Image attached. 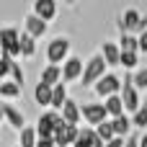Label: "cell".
<instances>
[{"mask_svg":"<svg viewBox=\"0 0 147 147\" xmlns=\"http://www.w3.org/2000/svg\"><path fill=\"white\" fill-rule=\"evenodd\" d=\"M132 83L137 90H147V67H137V72H132Z\"/></svg>","mask_w":147,"mask_h":147,"instance_id":"cell-29","label":"cell"},{"mask_svg":"<svg viewBox=\"0 0 147 147\" xmlns=\"http://www.w3.org/2000/svg\"><path fill=\"white\" fill-rule=\"evenodd\" d=\"M21 31L16 26H3L0 28V54H8L10 59L21 57V47H18Z\"/></svg>","mask_w":147,"mask_h":147,"instance_id":"cell-5","label":"cell"},{"mask_svg":"<svg viewBox=\"0 0 147 147\" xmlns=\"http://www.w3.org/2000/svg\"><path fill=\"white\" fill-rule=\"evenodd\" d=\"M137 44H140V54H147V18H142V23H140Z\"/></svg>","mask_w":147,"mask_h":147,"instance_id":"cell-30","label":"cell"},{"mask_svg":"<svg viewBox=\"0 0 147 147\" xmlns=\"http://www.w3.org/2000/svg\"><path fill=\"white\" fill-rule=\"evenodd\" d=\"M124 147H140V134H137V132H132V134L124 140Z\"/></svg>","mask_w":147,"mask_h":147,"instance_id":"cell-32","label":"cell"},{"mask_svg":"<svg viewBox=\"0 0 147 147\" xmlns=\"http://www.w3.org/2000/svg\"><path fill=\"white\" fill-rule=\"evenodd\" d=\"M18 47H21V57H23V59H31V57L36 54V41H34V39H31L28 34H23V31H21Z\"/></svg>","mask_w":147,"mask_h":147,"instance_id":"cell-23","label":"cell"},{"mask_svg":"<svg viewBox=\"0 0 147 147\" xmlns=\"http://www.w3.org/2000/svg\"><path fill=\"white\" fill-rule=\"evenodd\" d=\"M8 80H13L16 85H21L23 88V83H26V75H23V67L18 65V62H13V67H10V78Z\"/></svg>","mask_w":147,"mask_h":147,"instance_id":"cell-31","label":"cell"},{"mask_svg":"<svg viewBox=\"0 0 147 147\" xmlns=\"http://www.w3.org/2000/svg\"><path fill=\"white\" fill-rule=\"evenodd\" d=\"M83 67H85V59L78 57V54H70L67 62L62 65V83L70 85V83H80L83 78Z\"/></svg>","mask_w":147,"mask_h":147,"instance_id":"cell-8","label":"cell"},{"mask_svg":"<svg viewBox=\"0 0 147 147\" xmlns=\"http://www.w3.org/2000/svg\"><path fill=\"white\" fill-rule=\"evenodd\" d=\"M39 83H44V85H49V88L59 85V83H62V67L47 65V67L41 70V75H39Z\"/></svg>","mask_w":147,"mask_h":147,"instance_id":"cell-18","label":"cell"},{"mask_svg":"<svg viewBox=\"0 0 147 147\" xmlns=\"http://www.w3.org/2000/svg\"><path fill=\"white\" fill-rule=\"evenodd\" d=\"M67 98H70V96H67V85H65V83L54 85V88H52V106H49V109L62 111V106L67 103Z\"/></svg>","mask_w":147,"mask_h":147,"instance_id":"cell-22","label":"cell"},{"mask_svg":"<svg viewBox=\"0 0 147 147\" xmlns=\"http://www.w3.org/2000/svg\"><path fill=\"white\" fill-rule=\"evenodd\" d=\"M59 116H62V121H65V124H72V127H78V124L83 121V114H80V103H78L75 98H67V103L62 106Z\"/></svg>","mask_w":147,"mask_h":147,"instance_id":"cell-14","label":"cell"},{"mask_svg":"<svg viewBox=\"0 0 147 147\" xmlns=\"http://www.w3.org/2000/svg\"><path fill=\"white\" fill-rule=\"evenodd\" d=\"M119 96H121V103H124V114L127 116H132L140 106H142V98H140V90L134 88V83H132V72H127L124 78H121V90H119Z\"/></svg>","mask_w":147,"mask_h":147,"instance_id":"cell-4","label":"cell"},{"mask_svg":"<svg viewBox=\"0 0 147 147\" xmlns=\"http://www.w3.org/2000/svg\"><path fill=\"white\" fill-rule=\"evenodd\" d=\"M0 124H3V114H0Z\"/></svg>","mask_w":147,"mask_h":147,"instance_id":"cell-37","label":"cell"},{"mask_svg":"<svg viewBox=\"0 0 147 147\" xmlns=\"http://www.w3.org/2000/svg\"><path fill=\"white\" fill-rule=\"evenodd\" d=\"M103 106H106L109 119H119V116H124V103H121V96H119V93H116V96H109V98L103 101Z\"/></svg>","mask_w":147,"mask_h":147,"instance_id":"cell-20","label":"cell"},{"mask_svg":"<svg viewBox=\"0 0 147 147\" xmlns=\"http://www.w3.org/2000/svg\"><path fill=\"white\" fill-rule=\"evenodd\" d=\"M78 132H80V127L62 124V127L54 132V147H72L75 140H78Z\"/></svg>","mask_w":147,"mask_h":147,"instance_id":"cell-13","label":"cell"},{"mask_svg":"<svg viewBox=\"0 0 147 147\" xmlns=\"http://www.w3.org/2000/svg\"><path fill=\"white\" fill-rule=\"evenodd\" d=\"M70 49H72V39H70V36H65V34L54 36V39L47 44V65L62 67V65L67 62V57H70Z\"/></svg>","mask_w":147,"mask_h":147,"instance_id":"cell-2","label":"cell"},{"mask_svg":"<svg viewBox=\"0 0 147 147\" xmlns=\"http://www.w3.org/2000/svg\"><path fill=\"white\" fill-rule=\"evenodd\" d=\"M142 18H145V16H142L137 8H127V10H121V16H119L116 26H119V31H121V34H134V36H137Z\"/></svg>","mask_w":147,"mask_h":147,"instance_id":"cell-9","label":"cell"},{"mask_svg":"<svg viewBox=\"0 0 147 147\" xmlns=\"http://www.w3.org/2000/svg\"><path fill=\"white\" fill-rule=\"evenodd\" d=\"M72 147H106V145L96 137V129H93V127H80L78 140H75Z\"/></svg>","mask_w":147,"mask_h":147,"instance_id":"cell-15","label":"cell"},{"mask_svg":"<svg viewBox=\"0 0 147 147\" xmlns=\"http://www.w3.org/2000/svg\"><path fill=\"white\" fill-rule=\"evenodd\" d=\"M145 18H147V16H145Z\"/></svg>","mask_w":147,"mask_h":147,"instance_id":"cell-38","label":"cell"},{"mask_svg":"<svg viewBox=\"0 0 147 147\" xmlns=\"http://www.w3.org/2000/svg\"><path fill=\"white\" fill-rule=\"evenodd\" d=\"M132 127H134V132L147 129V106H140V109L132 114Z\"/></svg>","mask_w":147,"mask_h":147,"instance_id":"cell-27","label":"cell"},{"mask_svg":"<svg viewBox=\"0 0 147 147\" xmlns=\"http://www.w3.org/2000/svg\"><path fill=\"white\" fill-rule=\"evenodd\" d=\"M137 62H140V52H121L119 57V67H124L127 72H137Z\"/></svg>","mask_w":147,"mask_h":147,"instance_id":"cell-25","label":"cell"},{"mask_svg":"<svg viewBox=\"0 0 147 147\" xmlns=\"http://www.w3.org/2000/svg\"><path fill=\"white\" fill-rule=\"evenodd\" d=\"M80 114H83V121L88 127H98L103 121H109V114H106V106L103 101H90V103H80Z\"/></svg>","mask_w":147,"mask_h":147,"instance_id":"cell-6","label":"cell"},{"mask_svg":"<svg viewBox=\"0 0 147 147\" xmlns=\"http://www.w3.org/2000/svg\"><path fill=\"white\" fill-rule=\"evenodd\" d=\"M142 106H147V98H145V101H142Z\"/></svg>","mask_w":147,"mask_h":147,"instance_id":"cell-36","label":"cell"},{"mask_svg":"<svg viewBox=\"0 0 147 147\" xmlns=\"http://www.w3.org/2000/svg\"><path fill=\"white\" fill-rule=\"evenodd\" d=\"M140 147H147V134H140Z\"/></svg>","mask_w":147,"mask_h":147,"instance_id":"cell-35","label":"cell"},{"mask_svg":"<svg viewBox=\"0 0 147 147\" xmlns=\"http://www.w3.org/2000/svg\"><path fill=\"white\" fill-rule=\"evenodd\" d=\"M101 57L109 67H119V57H121V49L116 41H103L101 44Z\"/></svg>","mask_w":147,"mask_h":147,"instance_id":"cell-16","label":"cell"},{"mask_svg":"<svg viewBox=\"0 0 147 147\" xmlns=\"http://www.w3.org/2000/svg\"><path fill=\"white\" fill-rule=\"evenodd\" d=\"M111 121V129H114V137H121V140H127L132 132H134V127H132V116H119V119H109Z\"/></svg>","mask_w":147,"mask_h":147,"instance_id":"cell-17","label":"cell"},{"mask_svg":"<svg viewBox=\"0 0 147 147\" xmlns=\"http://www.w3.org/2000/svg\"><path fill=\"white\" fill-rule=\"evenodd\" d=\"M116 44H119L121 52H140V44H137V36L134 34H121Z\"/></svg>","mask_w":147,"mask_h":147,"instance_id":"cell-26","label":"cell"},{"mask_svg":"<svg viewBox=\"0 0 147 147\" xmlns=\"http://www.w3.org/2000/svg\"><path fill=\"white\" fill-rule=\"evenodd\" d=\"M106 147H124V140L121 137H114L111 142H106Z\"/></svg>","mask_w":147,"mask_h":147,"instance_id":"cell-33","label":"cell"},{"mask_svg":"<svg viewBox=\"0 0 147 147\" xmlns=\"http://www.w3.org/2000/svg\"><path fill=\"white\" fill-rule=\"evenodd\" d=\"M31 13H34L36 18H41L44 23H49V21H54V18H57L59 5H57V0H36Z\"/></svg>","mask_w":147,"mask_h":147,"instance_id":"cell-11","label":"cell"},{"mask_svg":"<svg viewBox=\"0 0 147 147\" xmlns=\"http://www.w3.org/2000/svg\"><path fill=\"white\" fill-rule=\"evenodd\" d=\"M0 114H3V121H5L10 129L21 132V129L26 127V116H23V111L16 109L13 103H3V106H0Z\"/></svg>","mask_w":147,"mask_h":147,"instance_id":"cell-10","label":"cell"},{"mask_svg":"<svg viewBox=\"0 0 147 147\" xmlns=\"http://www.w3.org/2000/svg\"><path fill=\"white\" fill-rule=\"evenodd\" d=\"M36 147H54V140H36Z\"/></svg>","mask_w":147,"mask_h":147,"instance_id":"cell-34","label":"cell"},{"mask_svg":"<svg viewBox=\"0 0 147 147\" xmlns=\"http://www.w3.org/2000/svg\"><path fill=\"white\" fill-rule=\"evenodd\" d=\"M18 147H36V129L31 124H26L18 132Z\"/></svg>","mask_w":147,"mask_h":147,"instance_id":"cell-24","label":"cell"},{"mask_svg":"<svg viewBox=\"0 0 147 147\" xmlns=\"http://www.w3.org/2000/svg\"><path fill=\"white\" fill-rule=\"evenodd\" d=\"M21 93H23V88L16 85L13 80H3V83H0V98H3V101H18Z\"/></svg>","mask_w":147,"mask_h":147,"instance_id":"cell-21","label":"cell"},{"mask_svg":"<svg viewBox=\"0 0 147 147\" xmlns=\"http://www.w3.org/2000/svg\"><path fill=\"white\" fill-rule=\"evenodd\" d=\"M96 137L106 145V142H111L114 140V129H111V121H103V124H98L96 127Z\"/></svg>","mask_w":147,"mask_h":147,"instance_id":"cell-28","label":"cell"},{"mask_svg":"<svg viewBox=\"0 0 147 147\" xmlns=\"http://www.w3.org/2000/svg\"><path fill=\"white\" fill-rule=\"evenodd\" d=\"M121 90V78L116 75V72H106L96 85H93V93H96V98H101V101H106L109 96H116Z\"/></svg>","mask_w":147,"mask_h":147,"instance_id":"cell-7","label":"cell"},{"mask_svg":"<svg viewBox=\"0 0 147 147\" xmlns=\"http://www.w3.org/2000/svg\"><path fill=\"white\" fill-rule=\"evenodd\" d=\"M34 101H36L41 109H49V106H52V88L44 85V83H36V85H34Z\"/></svg>","mask_w":147,"mask_h":147,"instance_id":"cell-19","label":"cell"},{"mask_svg":"<svg viewBox=\"0 0 147 147\" xmlns=\"http://www.w3.org/2000/svg\"><path fill=\"white\" fill-rule=\"evenodd\" d=\"M47 28H49V23H44V21L36 18L34 13H28V16L23 18V34H28L34 41H39L41 36H47Z\"/></svg>","mask_w":147,"mask_h":147,"instance_id":"cell-12","label":"cell"},{"mask_svg":"<svg viewBox=\"0 0 147 147\" xmlns=\"http://www.w3.org/2000/svg\"><path fill=\"white\" fill-rule=\"evenodd\" d=\"M109 72V65L103 62L101 52L98 54H90L85 59V67H83V78H80V88H93L103 75Z\"/></svg>","mask_w":147,"mask_h":147,"instance_id":"cell-1","label":"cell"},{"mask_svg":"<svg viewBox=\"0 0 147 147\" xmlns=\"http://www.w3.org/2000/svg\"><path fill=\"white\" fill-rule=\"evenodd\" d=\"M62 124H65V121H62L59 111L47 109V111L39 116V121L34 124V129H36V140H54V132H57Z\"/></svg>","mask_w":147,"mask_h":147,"instance_id":"cell-3","label":"cell"}]
</instances>
